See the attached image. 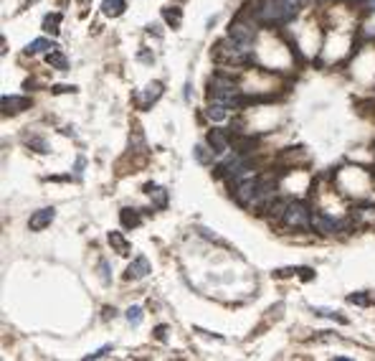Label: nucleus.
<instances>
[{
	"instance_id": "f257e3e1",
	"label": "nucleus",
	"mask_w": 375,
	"mask_h": 361,
	"mask_svg": "<svg viewBox=\"0 0 375 361\" xmlns=\"http://www.w3.org/2000/svg\"><path fill=\"white\" fill-rule=\"evenodd\" d=\"M284 224L289 229H310L312 226V211L304 201H294L284 211Z\"/></svg>"
},
{
	"instance_id": "f03ea898",
	"label": "nucleus",
	"mask_w": 375,
	"mask_h": 361,
	"mask_svg": "<svg viewBox=\"0 0 375 361\" xmlns=\"http://www.w3.org/2000/svg\"><path fill=\"white\" fill-rule=\"evenodd\" d=\"M228 36L236 41V44H241V46H251L254 44V36H256V26H254V20H244V15H238L233 23H231V28H228Z\"/></svg>"
},
{
	"instance_id": "7ed1b4c3",
	"label": "nucleus",
	"mask_w": 375,
	"mask_h": 361,
	"mask_svg": "<svg viewBox=\"0 0 375 361\" xmlns=\"http://www.w3.org/2000/svg\"><path fill=\"white\" fill-rule=\"evenodd\" d=\"M259 183H261V178H249V181H244V183L236 188V201H238L241 206H254L256 194H259Z\"/></svg>"
},
{
	"instance_id": "20e7f679",
	"label": "nucleus",
	"mask_w": 375,
	"mask_h": 361,
	"mask_svg": "<svg viewBox=\"0 0 375 361\" xmlns=\"http://www.w3.org/2000/svg\"><path fill=\"white\" fill-rule=\"evenodd\" d=\"M312 229L320 231V234H335V231L340 229V224H337L335 217H329L327 211H317V214L312 217Z\"/></svg>"
},
{
	"instance_id": "39448f33",
	"label": "nucleus",
	"mask_w": 375,
	"mask_h": 361,
	"mask_svg": "<svg viewBox=\"0 0 375 361\" xmlns=\"http://www.w3.org/2000/svg\"><path fill=\"white\" fill-rule=\"evenodd\" d=\"M54 217H56V211H54V209H38L36 214L28 219L31 231H41V229H46V226L54 221Z\"/></svg>"
},
{
	"instance_id": "423d86ee",
	"label": "nucleus",
	"mask_w": 375,
	"mask_h": 361,
	"mask_svg": "<svg viewBox=\"0 0 375 361\" xmlns=\"http://www.w3.org/2000/svg\"><path fill=\"white\" fill-rule=\"evenodd\" d=\"M31 107V99L28 97H18V94H13V97H3V112H23V110H28Z\"/></svg>"
},
{
	"instance_id": "0eeeda50",
	"label": "nucleus",
	"mask_w": 375,
	"mask_h": 361,
	"mask_svg": "<svg viewBox=\"0 0 375 361\" xmlns=\"http://www.w3.org/2000/svg\"><path fill=\"white\" fill-rule=\"evenodd\" d=\"M147 272H150V262H147V257L140 254V257H135V262L127 267V280H140Z\"/></svg>"
},
{
	"instance_id": "6e6552de",
	"label": "nucleus",
	"mask_w": 375,
	"mask_h": 361,
	"mask_svg": "<svg viewBox=\"0 0 375 361\" xmlns=\"http://www.w3.org/2000/svg\"><path fill=\"white\" fill-rule=\"evenodd\" d=\"M208 145L213 147L218 155H223V153L228 150V138L220 133V130H211V133H208Z\"/></svg>"
},
{
	"instance_id": "1a4fd4ad",
	"label": "nucleus",
	"mask_w": 375,
	"mask_h": 361,
	"mask_svg": "<svg viewBox=\"0 0 375 361\" xmlns=\"http://www.w3.org/2000/svg\"><path fill=\"white\" fill-rule=\"evenodd\" d=\"M145 191L150 194V199L155 201V206H158V209H165V206H167V191H165L162 186H152V183H147V186H145Z\"/></svg>"
},
{
	"instance_id": "9d476101",
	"label": "nucleus",
	"mask_w": 375,
	"mask_h": 361,
	"mask_svg": "<svg viewBox=\"0 0 375 361\" xmlns=\"http://www.w3.org/2000/svg\"><path fill=\"white\" fill-rule=\"evenodd\" d=\"M160 94H162V84H160V81L150 84V87H147V92H145V94H140L142 107H150L152 102H158V97H160Z\"/></svg>"
},
{
	"instance_id": "9b49d317",
	"label": "nucleus",
	"mask_w": 375,
	"mask_h": 361,
	"mask_svg": "<svg viewBox=\"0 0 375 361\" xmlns=\"http://www.w3.org/2000/svg\"><path fill=\"white\" fill-rule=\"evenodd\" d=\"M102 13L107 18H117L124 13V0H104L102 3Z\"/></svg>"
},
{
	"instance_id": "f8f14e48",
	"label": "nucleus",
	"mask_w": 375,
	"mask_h": 361,
	"mask_svg": "<svg viewBox=\"0 0 375 361\" xmlns=\"http://www.w3.org/2000/svg\"><path fill=\"white\" fill-rule=\"evenodd\" d=\"M226 110H228V104L215 102V99H213V104H208V117H211L213 122H223V120H226V115H228Z\"/></svg>"
},
{
	"instance_id": "ddd939ff",
	"label": "nucleus",
	"mask_w": 375,
	"mask_h": 361,
	"mask_svg": "<svg viewBox=\"0 0 375 361\" xmlns=\"http://www.w3.org/2000/svg\"><path fill=\"white\" fill-rule=\"evenodd\" d=\"M213 153H215V150H213V147H211V150H208V147H206L203 143L193 147V155H195V160H198V163H201V165H211V163H213Z\"/></svg>"
},
{
	"instance_id": "4468645a",
	"label": "nucleus",
	"mask_w": 375,
	"mask_h": 361,
	"mask_svg": "<svg viewBox=\"0 0 375 361\" xmlns=\"http://www.w3.org/2000/svg\"><path fill=\"white\" fill-rule=\"evenodd\" d=\"M54 49H58V46L54 44V41H49V38H36V41L28 44L31 54H43V51H54Z\"/></svg>"
},
{
	"instance_id": "2eb2a0df",
	"label": "nucleus",
	"mask_w": 375,
	"mask_h": 361,
	"mask_svg": "<svg viewBox=\"0 0 375 361\" xmlns=\"http://www.w3.org/2000/svg\"><path fill=\"white\" fill-rule=\"evenodd\" d=\"M109 244L117 249V254H129V242L119 234V231H109Z\"/></svg>"
},
{
	"instance_id": "dca6fc26",
	"label": "nucleus",
	"mask_w": 375,
	"mask_h": 361,
	"mask_svg": "<svg viewBox=\"0 0 375 361\" xmlns=\"http://www.w3.org/2000/svg\"><path fill=\"white\" fill-rule=\"evenodd\" d=\"M119 219H122V226L132 229V226H140V214L135 209H122L119 211Z\"/></svg>"
},
{
	"instance_id": "f3484780",
	"label": "nucleus",
	"mask_w": 375,
	"mask_h": 361,
	"mask_svg": "<svg viewBox=\"0 0 375 361\" xmlns=\"http://www.w3.org/2000/svg\"><path fill=\"white\" fill-rule=\"evenodd\" d=\"M46 61L51 64V67H56L58 72H66V69H69V61H66V56H63L61 51H49Z\"/></svg>"
},
{
	"instance_id": "a211bd4d",
	"label": "nucleus",
	"mask_w": 375,
	"mask_h": 361,
	"mask_svg": "<svg viewBox=\"0 0 375 361\" xmlns=\"http://www.w3.org/2000/svg\"><path fill=\"white\" fill-rule=\"evenodd\" d=\"M124 318H127V323H129V326H140V323H142V308H140V305L127 308Z\"/></svg>"
},
{
	"instance_id": "6ab92c4d",
	"label": "nucleus",
	"mask_w": 375,
	"mask_h": 361,
	"mask_svg": "<svg viewBox=\"0 0 375 361\" xmlns=\"http://www.w3.org/2000/svg\"><path fill=\"white\" fill-rule=\"evenodd\" d=\"M162 15H165V20H167V23L170 26H180V20H183V13H180V8H165L162 10Z\"/></svg>"
},
{
	"instance_id": "aec40b11",
	"label": "nucleus",
	"mask_w": 375,
	"mask_h": 361,
	"mask_svg": "<svg viewBox=\"0 0 375 361\" xmlns=\"http://www.w3.org/2000/svg\"><path fill=\"white\" fill-rule=\"evenodd\" d=\"M58 23H61V15L54 13V15H46L43 18V31H49V33H56L58 31Z\"/></svg>"
},
{
	"instance_id": "412c9836",
	"label": "nucleus",
	"mask_w": 375,
	"mask_h": 361,
	"mask_svg": "<svg viewBox=\"0 0 375 361\" xmlns=\"http://www.w3.org/2000/svg\"><path fill=\"white\" fill-rule=\"evenodd\" d=\"M350 303H358V305H368V295H363V292H358V295H350L347 298Z\"/></svg>"
},
{
	"instance_id": "4be33fe9",
	"label": "nucleus",
	"mask_w": 375,
	"mask_h": 361,
	"mask_svg": "<svg viewBox=\"0 0 375 361\" xmlns=\"http://www.w3.org/2000/svg\"><path fill=\"white\" fill-rule=\"evenodd\" d=\"M109 351H112V346H102V349L94 351V354H86V359H102V356H107Z\"/></svg>"
},
{
	"instance_id": "5701e85b",
	"label": "nucleus",
	"mask_w": 375,
	"mask_h": 361,
	"mask_svg": "<svg viewBox=\"0 0 375 361\" xmlns=\"http://www.w3.org/2000/svg\"><path fill=\"white\" fill-rule=\"evenodd\" d=\"M155 338H158V341H165V338H167V326H158L155 328Z\"/></svg>"
},
{
	"instance_id": "b1692460",
	"label": "nucleus",
	"mask_w": 375,
	"mask_h": 361,
	"mask_svg": "<svg viewBox=\"0 0 375 361\" xmlns=\"http://www.w3.org/2000/svg\"><path fill=\"white\" fill-rule=\"evenodd\" d=\"M76 87H66V84H58V87H54V92L56 94H61V92H74Z\"/></svg>"
},
{
	"instance_id": "393cba45",
	"label": "nucleus",
	"mask_w": 375,
	"mask_h": 361,
	"mask_svg": "<svg viewBox=\"0 0 375 361\" xmlns=\"http://www.w3.org/2000/svg\"><path fill=\"white\" fill-rule=\"evenodd\" d=\"M368 10H373V13H375V0H370V3H368Z\"/></svg>"
}]
</instances>
